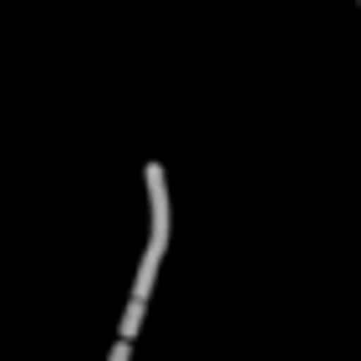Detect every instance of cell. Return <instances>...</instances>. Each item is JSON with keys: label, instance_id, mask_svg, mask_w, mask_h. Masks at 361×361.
<instances>
[{"label": "cell", "instance_id": "1", "mask_svg": "<svg viewBox=\"0 0 361 361\" xmlns=\"http://www.w3.org/2000/svg\"><path fill=\"white\" fill-rule=\"evenodd\" d=\"M142 188H148V250H142V264H137V280H133L128 305H148V300H153L158 264H163V255H168V234H173V199H168V173H163V163H148V168H142Z\"/></svg>", "mask_w": 361, "mask_h": 361}, {"label": "cell", "instance_id": "2", "mask_svg": "<svg viewBox=\"0 0 361 361\" xmlns=\"http://www.w3.org/2000/svg\"><path fill=\"white\" fill-rule=\"evenodd\" d=\"M107 361H133V341H112V351H107Z\"/></svg>", "mask_w": 361, "mask_h": 361}]
</instances>
